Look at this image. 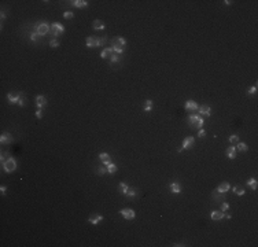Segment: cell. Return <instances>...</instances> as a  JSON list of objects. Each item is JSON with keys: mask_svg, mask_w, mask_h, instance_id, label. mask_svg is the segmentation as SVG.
<instances>
[{"mask_svg": "<svg viewBox=\"0 0 258 247\" xmlns=\"http://www.w3.org/2000/svg\"><path fill=\"white\" fill-rule=\"evenodd\" d=\"M188 122H190L191 128H195V129H202L204 125V119L202 118V115H198V114L188 115Z\"/></svg>", "mask_w": 258, "mask_h": 247, "instance_id": "1", "label": "cell"}, {"mask_svg": "<svg viewBox=\"0 0 258 247\" xmlns=\"http://www.w3.org/2000/svg\"><path fill=\"white\" fill-rule=\"evenodd\" d=\"M50 29H51V25L48 23V22L43 21V22H37L36 25H34V32L39 34V36H45L47 33L50 32Z\"/></svg>", "mask_w": 258, "mask_h": 247, "instance_id": "2", "label": "cell"}, {"mask_svg": "<svg viewBox=\"0 0 258 247\" xmlns=\"http://www.w3.org/2000/svg\"><path fill=\"white\" fill-rule=\"evenodd\" d=\"M1 166H3V170L6 173H12L15 170V169H17V159H15V158H8L7 161L4 162L3 165H1Z\"/></svg>", "mask_w": 258, "mask_h": 247, "instance_id": "3", "label": "cell"}, {"mask_svg": "<svg viewBox=\"0 0 258 247\" xmlns=\"http://www.w3.org/2000/svg\"><path fill=\"white\" fill-rule=\"evenodd\" d=\"M51 34H52V37H58L61 36L62 33H64V26L62 25V23H59V22H54V23H51V29H50Z\"/></svg>", "mask_w": 258, "mask_h": 247, "instance_id": "4", "label": "cell"}, {"mask_svg": "<svg viewBox=\"0 0 258 247\" xmlns=\"http://www.w3.org/2000/svg\"><path fill=\"white\" fill-rule=\"evenodd\" d=\"M119 214H121L125 220H128V221H130V220H133L135 217H136V213H135V210H133V209H129V207L122 209V210L119 211Z\"/></svg>", "mask_w": 258, "mask_h": 247, "instance_id": "5", "label": "cell"}, {"mask_svg": "<svg viewBox=\"0 0 258 247\" xmlns=\"http://www.w3.org/2000/svg\"><path fill=\"white\" fill-rule=\"evenodd\" d=\"M194 146H195V137L188 136L183 140V144H181L180 148H181V150H190V148H192Z\"/></svg>", "mask_w": 258, "mask_h": 247, "instance_id": "6", "label": "cell"}, {"mask_svg": "<svg viewBox=\"0 0 258 247\" xmlns=\"http://www.w3.org/2000/svg\"><path fill=\"white\" fill-rule=\"evenodd\" d=\"M85 44H86L88 48H97V47H100V41H99V39H97V37H93V36L86 37Z\"/></svg>", "mask_w": 258, "mask_h": 247, "instance_id": "7", "label": "cell"}, {"mask_svg": "<svg viewBox=\"0 0 258 247\" xmlns=\"http://www.w3.org/2000/svg\"><path fill=\"white\" fill-rule=\"evenodd\" d=\"M22 95H23L22 92H18V93H7L8 104H15V103H18Z\"/></svg>", "mask_w": 258, "mask_h": 247, "instance_id": "8", "label": "cell"}, {"mask_svg": "<svg viewBox=\"0 0 258 247\" xmlns=\"http://www.w3.org/2000/svg\"><path fill=\"white\" fill-rule=\"evenodd\" d=\"M196 111L199 113V115H206V117H210V115H212V108H210V106H207V104L199 106Z\"/></svg>", "mask_w": 258, "mask_h": 247, "instance_id": "9", "label": "cell"}, {"mask_svg": "<svg viewBox=\"0 0 258 247\" xmlns=\"http://www.w3.org/2000/svg\"><path fill=\"white\" fill-rule=\"evenodd\" d=\"M224 217H225V213L221 210H213L212 214H210V218H212L213 221H221Z\"/></svg>", "mask_w": 258, "mask_h": 247, "instance_id": "10", "label": "cell"}, {"mask_svg": "<svg viewBox=\"0 0 258 247\" xmlns=\"http://www.w3.org/2000/svg\"><path fill=\"white\" fill-rule=\"evenodd\" d=\"M14 141V139H12V136H11L10 133H7V132H3L1 133V136H0V143L3 144H11Z\"/></svg>", "mask_w": 258, "mask_h": 247, "instance_id": "11", "label": "cell"}, {"mask_svg": "<svg viewBox=\"0 0 258 247\" xmlns=\"http://www.w3.org/2000/svg\"><path fill=\"white\" fill-rule=\"evenodd\" d=\"M198 107H199V106H198V103L195 100H187L185 106H184L185 111H196Z\"/></svg>", "mask_w": 258, "mask_h": 247, "instance_id": "12", "label": "cell"}, {"mask_svg": "<svg viewBox=\"0 0 258 247\" xmlns=\"http://www.w3.org/2000/svg\"><path fill=\"white\" fill-rule=\"evenodd\" d=\"M111 48H113V52H115L117 55H121L122 52H124V47H121V45H118L117 44V41H115V39H113L111 40Z\"/></svg>", "mask_w": 258, "mask_h": 247, "instance_id": "13", "label": "cell"}, {"mask_svg": "<svg viewBox=\"0 0 258 247\" xmlns=\"http://www.w3.org/2000/svg\"><path fill=\"white\" fill-rule=\"evenodd\" d=\"M100 221H103V215H100V214H92L88 218V222L92 224V225H97Z\"/></svg>", "mask_w": 258, "mask_h": 247, "instance_id": "14", "label": "cell"}, {"mask_svg": "<svg viewBox=\"0 0 258 247\" xmlns=\"http://www.w3.org/2000/svg\"><path fill=\"white\" fill-rule=\"evenodd\" d=\"M36 106L39 108H44L47 106V99L45 96H43V95H37L36 96Z\"/></svg>", "mask_w": 258, "mask_h": 247, "instance_id": "15", "label": "cell"}, {"mask_svg": "<svg viewBox=\"0 0 258 247\" xmlns=\"http://www.w3.org/2000/svg\"><path fill=\"white\" fill-rule=\"evenodd\" d=\"M229 190H231V184L228 183V181H224V183H221L218 187H217L215 191H218V192H221V193H226Z\"/></svg>", "mask_w": 258, "mask_h": 247, "instance_id": "16", "label": "cell"}, {"mask_svg": "<svg viewBox=\"0 0 258 247\" xmlns=\"http://www.w3.org/2000/svg\"><path fill=\"white\" fill-rule=\"evenodd\" d=\"M236 147L235 146H231V147H228V148H226V151H225V155L228 158H229V159H235V158H236Z\"/></svg>", "mask_w": 258, "mask_h": 247, "instance_id": "17", "label": "cell"}, {"mask_svg": "<svg viewBox=\"0 0 258 247\" xmlns=\"http://www.w3.org/2000/svg\"><path fill=\"white\" fill-rule=\"evenodd\" d=\"M69 3L72 4L73 7L77 8H85L88 6V1H85V0H73V1H69Z\"/></svg>", "mask_w": 258, "mask_h": 247, "instance_id": "18", "label": "cell"}, {"mask_svg": "<svg viewBox=\"0 0 258 247\" xmlns=\"http://www.w3.org/2000/svg\"><path fill=\"white\" fill-rule=\"evenodd\" d=\"M92 28L95 29V30H104L106 25H104V22L102 21V19H95V21L92 22Z\"/></svg>", "mask_w": 258, "mask_h": 247, "instance_id": "19", "label": "cell"}, {"mask_svg": "<svg viewBox=\"0 0 258 247\" xmlns=\"http://www.w3.org/2000/svg\"><path fill=\"white\" fill-rule=\"evenodd\" d=\"M169 190L172 193H180L181 192V185H180V183H170L169 184Z\"/></svg>", "mask_w": 258, "mask_h": 247, "instance_id": "20", "label": "cell"}, {"mask_svg": "<svg viewBox=\"0 0 258 247\" xmlns=\"http://www.w3.org/2000/svg\"><path fill=\"white\" fill-rule=\"evenodd\" d=\"M212 196H213V201H215V202L225 201V193H221V192H218V191H214V192L212 193Z\"/></svg>", "mask_w": 258, "mask_h": 247, "instance_id": "21", "label": "cell"}, {"mask_svg": "<svg viewBox=\"0 0 258 247\" xmlns=\"http://www.w3.org/2000/svg\"><path fill=\"white\" fill-rule=\"evenodd\" d=\"M111 55H113V48H111V47H106V48L100 52L102 59H107V58H110Z\"/></svg>", "mask_w": 258, "mask_h": 247, "instance_id": "22", "label": "cell"}, {"mask_svg": "<svg viewBox=\"0 0 258 247\" xmlns=\"http://www.w3.org/2000/svg\"><path fill=\"white\" fill-rule=\"evenodd\" d=\"M247 184L248 187H250L251 190L253 191H257V188H258V181H257V179H254V177H250V179L247 180Z\"/></svg>", "mask_w": 258, "mask_h": 247, "instance_id": "23", "label": "cell"}, {"mask_svg": "<svg viewBox=\"0 0 258 247\" xmlns=\"http://www.w3.org/2000/svg\"><path fill=\"white\" fill-rule=\"evenodd\" d=\"M236 151H240V152H247L248 151V146L243 141H237L236 143Z\"/></svg>", "mask_w": 258, "mask_h": 247, "instance_id": "24", "label": "cell"}, {"mask_svg": "<svg viewBox=\"0 0 258 247\" xmlns=\"http://www.w3.org/2000/svg\"><path fill=\"white\" fill-rule=\"evenodd\" d=\"M128 190H129V185L126 183H119L118 184V192L119 193H122V195H126Z\"/></svg>", "mask_w": 258, "mask_h": 247, "instance_id": "25", "label": "cell"}, {"mask_svg": "<svg viewBox=\"0 0 258 247\" xmlns=\"http://www.w3.org/2000/svg\"><path fill=\"white\" fill-rule=\"evenodd\" d=\"M152 107H154V102L151 100V99H147V100H146V104H144V107H143V110L146 111V113H150V111L152 110Z\"/></svg>", "mask_w": 258, "mask_h": 247, "instance_id": "26", "label": "cell"}, {"mask_svg": "<svg viewBox=\"0 0 258 247\" xmlns=\"http://www.w3.org/2000/svg\"><path fill=\"white\" fill-rule=\"evenodd\" d=\"M106 168H107V173H108V174H114V173L117 172V170H118V168H117V165L113 163V162H110V163H108L107 166H106Z\"/></svg>", "mask_w": 258, "mask_h": 247, "instance_id": "27", "label": "cell"}, {"mask_svg": "<svg viewBox=\"0 0 258 247\" xmlns=\"http://www.w3.org/2000/svg\"><path fill=\"white\" fill-rule=\"evenodd\" d=\"M232 192H233V193H236V195H239V196H242V195H244L246 190H244L243 187L236 185V187H233V188H232Z\"/></svg>", "mask_w": 258, "mask_h": 247, "instance_id": "28", "label": "cell"}, {"mask_svg": "<svg viewBox=\"0 0 258 247\" xmlns=\"http://www.w3.org/2000/svg\"><path fill=\"white\" fill-rule=\"evenodd\" d=\"M40 39H41V36H39L36 32H32V33H30V37H29V40H30L32 43H37Z\"/></svg>", "mask_w": 258, "mask_h": 247, "instance_id": "29", "label": "cell"}, {"mask_svg": "<svg viewBox=\"0 0 258 247\" xmlns=\"http://www.w3.org/2000/svg\"><path fill=\"white\" fill-rule=\"evenodd\" d=\"M61 45V41L58 39H51L50 40V47L51 48H58V47Z\"/></svg>", "mask_w": 258, "mask_h": 247, "instance_id": "30", "label": "cell"}, {"mask_svg": "<svg viewBox=\"0 0 258 247\" xmlns=\"http://www.w3.org/2000/svg\"><path fill=\"white\" fill-rule=\"evenodd\" d=\"M136 195H137L136 188H129L128 192H126V196H128V198H135Z\"/></svg>", "mask_w": 258, "mask_h": 247, "instance_id": "31", "label": "cell"}, {"mask_svg": "<svg viewBox=\"0 0 258 247\" xmlns=\"http://www.w3.org/2000/svg\"><path fill=\"white\" fill-rule=\"evenodd\" d=\"M8 158H10V154H8V151H3V152H1V157H0V161H1V165H3L4 162L7 161Z\"/></svg>", "mask_w": 258, "mask_h": 247, "instance_id": "32", "label": "cell"}, {"mask_svg": "<svg viewBox=\"0 0 258 247\" xmlns=\"http://www.w3.org/2000/svg\"><path fill=\"white\" fill-rule=\"evenodd\" d=\"M96 173H97L99 176L106 174V173H107V168H106V166H99V168L96 169Z\"/></svg>", "mask_w": 258, "mask_h": 247, "instance_id": "33", "label": "cell"}, {"mask_svg": "<svg viewBox=\"0 0 258 247\" xmlns=\"http://www.w3.org/2000/svg\"><path fill=\"white\" fill-rule=\"evenodd\" d=\"M115 41H117V44H118V45H121V47H124V48H125L126 40L124 39V37H117V39H115Z\"/></svg>", "mask_w": 258, "mask_h": 247, "instance_id": "34", "label": "cell"}, {"mask_svg": "<svg viewBox=\"0 0 258 247\" xmlns=\"http://www.w3.org/2000/svg\"><path fill=\"white\" fill-rule=\"evenodd\" d=\"M63 18L64 19H73V18H74V12H72V11H64V12H63Z\"/></svg>", "mask_w": 258, "mask_h": 247, "instance_id": "35", "label": "cell"}, {"mask_svg": "<svg viewBox=\"0 0 258 247\" xmlns=\"http://www.w3.org/2000/svg\"><path fill=\"white\" fill-rule=\"evenodd\" d=\"M228 140H229L231 144H236L237 141H239V136H237V135H231Z\"/></svg>", "mask_w": 258, "mask_h": 247, "instance_id": "36", "label": "cell"}, {"mask_svg": "<svg viewBox=\"0 0 258 247\" xmlns=\"http://www.w3.org/2000/svg\"><path fill=\"white\" fill-rule=\"evenodd\" d=\"M117 62H119V55L113 54V55L110 56V63L113 64V63H117Z\"/></svg>", "mask_w": 258, "mask_h": 247, "instance_id": "37", "label": "cell"}, {"mask_svg": "<svg viewBox=\"0 0 258 247\" xmlns=\"http://www.w3.org/2000/svg\"><path fill=\"white\" fill-rule=\"evenodd\" d=\"M229 207H231V206H229V203H228V202H222V203H221V209H220V210L225 213V211L229 210Z\"/></svg>", "mask_w": 258, "mask_h": 247, "instance_id": "38", "label": "cell"}, {"mask_svg": "<svg viewBox=\"0 0 258 247\" xmlns=\"http://www.w3.org/2000/svg\"><path fill=\"white\" fill-rule=\"evenodd\" d=\"M99 159H100L102 162L107 161V159H110V155H108L107 152H100V154H99Z\"/></svg>", "mask_w": 258, "mask_h": 247, "instance_id": "39", "label": "cell"}, {"mask_svg": "<svg viewBox=\"0 0 258 247\" xmlns=\"http://www.w3.org/2000/svg\"><path fill=\"white\" fill-rule=\"evenodd\" d=\"M255 92H257V84L250 86V88H247V95H254Z\"/></svg>", "mask_w": 258, "mask_h": 247, "instance_id": "40", "label": "cell"}, {"mask_svg": "<svg viewBox=\"0 0 258 247\" xmlns=\"http://www.w3.org/2000/svg\"><path fill=\"white\" fill-rule=\"evenodd\" d=\"M43 115H44V111H43V108H39V110L36 111V118L41 119V118H43Z\"/></svg>", "mask_w": 258, "mask_h": 247, "instance_id": "41", "label": "cell"}, {"mask_svg": "<svg viewBox=\"0 0 258 247\" xmlns=\"http://www.w3.org/2000/svg\"><path fill=\"white\" fill-rule=\"evenodd\" d=\"M17 104H18L19 107H23V106H25V96H23V95L21 96V99H19V102Z\"/></svg>", "mask_w": 258, "mask_h": 247, "instance_id": "42", "label": "cell"}, {"mask_svg": "<svg viewBox=\"0 0 258 247\" xmlns=\"http://www.w3.org/2000/svg\"><path fill=\"white\" fill-rule=\"evenodd\" d=\"M204 136H206V130H204L203 128L199 129V130H198V137H204Z\"/></svg>", "mask_w": 258, "mask_h": 247, "instance_id": "43", "label": "cell"}, {"mask_svg": "<svg viewBox=\"0 0 258 247\" xmlns=\"http://www.w3.org/2000/svg\"><path fill=\"white\" fill-rule=\"evenodd\" d=\"M99 41H100V47H103V45H106V44H107V39H106V37H100V39H99Z\"/></svg>", "mask_w": 258, "mask_h": 247, "instance_id": "44", "label": "cell"}, {"mask_svg": "<svg viewBox=\"0 0 258 247\" xmlns=\"http://www.w3.org/2000/svg\"><path fill=\"white\" fill-rule=\"evenodd\" d=\"M0 192L3 193V195H6V192H7V187H6V185H1V187H0Z\"/></svg>", "mask_w": 258, "mask_h": 247, "instance_id": "45", "label": "cell"}, {"mask_svg": "<svg viewBox=\"0 0 258 247\" xmlns=\"http://www.w3.org/2000/svg\"><path fill=\"white\" fill-rule=\"evenodd\" d=\"M6 17H7V12H6V11H1V19H4Z\"/></svg>", "mask_w": 258, "mask_h": 247, "instance_id": "46", "label": "cell"}, {"mask_svg": "<svg viewBox=\"0 0 258 247\" xmlns=\"http://www.w3.org/2000/svg\"><path fill=\"white\" fill-rule=\"evenodd\" d=\"M224 4H225V6H231V4H232V1H231V0H225V1H224Z\"/></svg>", "mask_w": 258, "mask_h": 247, "instance_id": "47", "label": "cell"}, {"mask_svg": "<svg viewBox=\"0 0 258 247\" xmlns=\"http://www.w3.org/2000/svg\"><path fill=\"white\" fill-rule=\"evenodd\" d=\"M224 218H226V220H231V214H225V217Z\"/></svg>", "mask_w": 258, "mask_h": 247, "instance_id": "48", "label": "cell"}]
</instances>
